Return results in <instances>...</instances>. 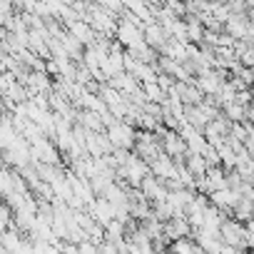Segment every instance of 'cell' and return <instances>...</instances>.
<instances>
[{
    "instance_id": "cell-18",
    "label": "cell",
    "mask_w": 254,
    "mask_h": 254,
    "mask_svg": "<svg viewBox=\"0 0 254 254\" xmlns=\"http://www.w3.org/2000/svg\"><path fill=\"white\" fill-rule=\"evenodd\" d=\"M237 102L244 105V107H249V105L254 102V92H252L249 87H247V90H239V92H237Z\"/></svg>"
},
{
    "instance_id": "cell-3",
    "label": "cell",
    "mask_w": 254,
    "mask_h": 254,
    "mask_svg": "<svg viewBox=\"0 0 254 254\" xmlns=\"http://www.w3.org/2000/svg\"><path fill=\"white\" fill-rule=\"evenodd\" d=\"M239 199H242V192H239V190H232V187H227V190H217V192L209 194V202H212L214 207L229 212V214L234 212V207L239 204ZM232 217H234V214H232Z\"/></svg>"
},
{
    "instance_id": "cell-7",
    "label": "cell",
    "mask_w": 254,
    "mask_h": 254,
    "mask_svg": "<svg viewBox=\"0 0 254 254\" xmlns=\"http://www.w3.org/2000/svg\"><path fill=\"white\" fill-rule=\"evenodd\" d=\"M110 85H112L115 90H120L125 97H132V95L142 87V82H140L135 75H130V72H120V75H115V77L110 80Z\"/></svg>"
},
{
    "instance_id": "cell-2",
    "label": "cell",
    "mask_w": 254,
    "mask_h": 254,
    "mask_svg": "<svg viewBox=\"0 0 254 254\" xmlns=\"http://www.w3.org/2000/svg\"><path fill=\"white\" fill-rule=\"evenodd\" d=\"M150 167H152V175L160 177V180H165V182H167V180H180V177H177V160L170 157L167 152H162L157 160H152Z\"/></svg>"
},
{
    "instance_id": "cell-19",
    "label": "cell",
    "mask_w": 254,
    "mask_h": 254,
    "mask_svg": "<svg viewBox=\"0 0 254 254\" xmlns=\"http://www.w3.org/2000/svg\"><path fill=\"white\" fill-rule=\"evenodd\" d=\"M242 65L244 67H254V45H249V50L242 55Z\"/></svg>"
},
{
    "instance_id": "cell-20",
    "label": "cell",
    "mask_w": 254,
    "mask_h": 254,
    "mask_svg": "<svg viewBox=\"0 0 254 254\" xmlns=\"http://www.w3.org/2000/svg\"><path fill=\"white\" fill-rule=\"evenodd\" d=\"M72 3H80V0H67V5H72Z\"/></svg>"
},
{
    "instance_id": "cell-17",
    "label": "cell",
    "mask_w": 254,
    "mask_h": 254,
    "mask_svg": "<svg viewBox=\"0 0 254 254\" xmlns=\"http://www.w3.org/2000/svg\"><path fill=\"white\" fill-rule=\"evenodd\" d=\"M222 112L229 122H247V107L239 105V102H232V105L222 107Z\"/></svg>"
},
{
    "instance_id": "cell-12",
    "label": "cell",
    "mask_w": 254,
    "mask_h": 254,
    "mask_svg": "<svg viewBox=\"0 0 254 254\" xmlns=\"http://www.w3.org/2000/svg\"><path fill=\"white\" fill-rule=\"evenodd\" d=\"M167 40H170V35H167V30H165L160 23H150V25L145 28V43H147L150 48H155L157 53L165 48Z\"/></svg>"
},
{
    "instance_id": "cell-5",
    "label": "cell",
    "mask_w": 254,
    "mask_h": 254,
    "mask_svg": "<svg viewBox=\"0 0 254 254\" xmlns=\"http://www.w3.org/2000/svg\"><path fill=\"white\" fill-rule=\"evenodd\" d=\"M115 40H120L125 48H130L140 40H145V28H137L132 23H127V20H120V28H117V35Z\"/></svg>"
},
{
    "instance_id": "cell-15",
    "label": "cell",
    "mask_w": 254,
    "mask_h": 254,
    "mask_svg": "<svg viewBox=\"0 0 254 254\" xmlns=\"http://www.w3.org/2000/svg\"><path fill=\"white\" fill-rule=\"evenodd\" d=\"M234 219H239V222H249V219H254V202L249 199V197H244L242 194V199H239V204L234 207Z\"/></svg>"
},
{
    "instance_id": "cell-9",
    "label": "cell",
    "mask_w": 254,
    "mask_h": 254,
    "mask_svg": "<svg viewBox=\"0 0 254 254\" xmlns=\"http://www.w3.org/2000/svg\"><path fill=\"white\" fill-rule=\"evenodd\" d=\"M67 33L70 35H75L85 48H90V45H95V40H97V33H95V28L90 25V23H85V20H75V23H70L67 25Z\"/></svg>"
},
{
    "instance_id": "cell-16",
    "label": "cell",
    "mask_w": 254,
    "mask_h": 254,
    "mask_svg": "<svg viewBox=\"0 0 254 254\" xmlns=\"http://www.w3.org/2000/svg\"><path fill=\"white\" fill-rule=\"evenodd\" d=\"M142 90H145V97H147V102H165L167 100V92L162 90V85L160 82H147V85H142Z\"/></svg>"
},
{
    "instance_id": "cell-4",
    "label": "cell",
    "mask_w": 254,
    "mask_h": 254,
    "mask_svg": "<svg viewBox=\"0 0 254 254\" xmlns=\"http://www.w3.org/2000/svg\"><path fill=\"white\" fill-rule=\"evenodd\" d=\"M140 190L145 192V197H147L152 204H157V202H167V194H170V190L165 187V180H160V177H155V175L145 177V182H142Z\"/></svg>"
},
{
    "instance_id": "cell-8",
    "label": "cell",
    "mask_w": 254,
    "mask_h": 254,
    "mask_svg": "<svg viewBox=\"0 0 254 254\" xmlns=\"http://www.w3.org/2000/svg\"><path fill=\"white\" fill-rule=\"evenodd\" d=\"M90 214H92L102 227H107V224L115 219V207H112V202H110L107 197H97V199L90 204Z\"/></svg>"
},
{
    "instance_id": "cell-10",
    "label": "cell",
    "mask_w": 254,
    "mask_h": 254,
    "mask_svg": "<svg viewBox=\"0 0 254 254\" xmlns=\"http://www.w3.org/2000/svg\"><path fill=\"white\" fill-rule=\"evenodd\" d=\"M185 122H190L192 127H197V130L204 132V127L212 122V117L204 112L202 105H185Z\"/></svg>"
},
{
    "instance_id": "cell-11",
    "label": "cell",
    "mask_w": 254,
    "mask_h": 254,
    "mask_svg": "<svg viewBox=\"0 0 254 254\" xmlns=\"http://www.w3.org/2000/svg\"><path fill=\"white\" fill-rule=\"evenodd\" d=\"M249 25H252V20H249L247 13H244V15H229V20L224 23V30H227L234 40H244Z\"/></svg>"
},
{
    "instance_id": "cell-1",
    "label": "cell",
    "mask_w": 254,
    "mask_h": 254,
    "mask_svg": "<svg viewBox=\"0 0 254 254\" xmlns=\"http://www.w3.org/2000/svg\"><path fill=\"white\" fill-rule=\"evenodd\" d=\"M107 137H110L115 150H135V145H137L135 125H127L122 120H117L112 127H107Z\"/></svg>"
},
{
    "instance_id": "cell-14",
    "label": "cell",
    "mask_w": 254,
    "mask_h": 254,
    "mask_svg": "<svg viewBox=\"0 0 254 254\" xmlns=\"http://www.w3.org/2000/svg\"><path fill=\"white\" fill-rule=\"evenodd\" d=\"M185 162H187V167H190V172L197 177V182L202 180V177H207V170H209V162L204 160V155H192V152H187V157H185Z\"/></svg>"
},
{
    "instance_id": "cell-13",
    "label": "cell",
    "mask_w": 254,
    "mask_h": 254,
    "mask_svg": "<svg viewBox=\"0 0 254 254\" xmlns=\"http://www.w3.org/2000/svg\"><path fill=\"white\" fill-rule=\"evenodd\" d=\"M77 122L85 127V130H90V132H97V135L107 132V127H105L102 117H100L97 112H92V110H80V117H77Z\"/></svg>"
},
{
    "instance_id": "cell-6",
    "label": "cell",
    "mask_w": 254,
    "mask_h": 254,
    "mask_svg": "<svg viewBox=\"0 0 254 254\" xmlns=\"http://www.w3.org/2000/svg\"><path fill=\"white\" fill-rule=\"evenodd\" d=\"M192 234V224L187 217H175L170 222H165V237L170 242H180V239H187Z\"/></svg>"
}]
</instances>
